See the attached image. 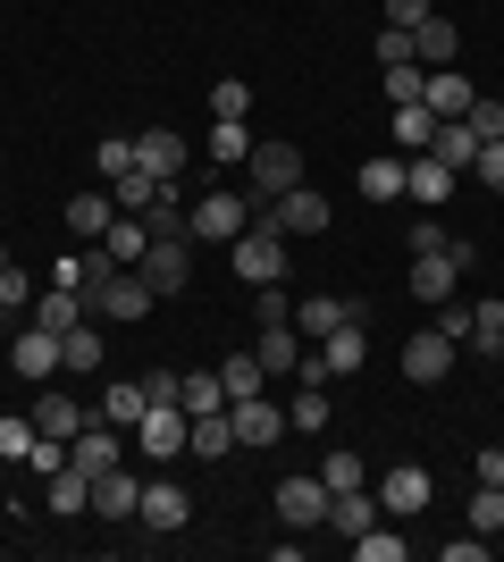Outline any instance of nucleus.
Returning a JSON list of instances; mask_svg holds the SVG:
<instances>
[{
	"label": "nucleus",
	"mask_w": 504,
	"mask_h": 562,
	"mask_svg": "<svg viewBox=\"0 0 504 562\" xmlns=\"http://www.w3.org/2000/svg\"><path fill=\"white\" fill-rule=\"evenodd\" d=\"M160 303V294H152L144 278H135V269H119V260H101L93 278H85V319H101V328H110V319H144V311Z\"/></svg>",
	"instance_id": "f257e3e1"
},
{
	"label": "nucleus",
	"mask_w": 504,
	"mask_h": 562,
	"mask_svg": "<svg viewBox=\"0 0 504 562\" xmlns=\"http://www.w3.org/2000/svg\"><path fill=\"white\" fill-rule=\"evenodd\" d=\"M227 269H236L244 285H278V278H287V235H278L261 211H253V227L227 244Z\"/></svg>",
	"instance_id": "f03ea898"
},
{
	"label": "nucleus",
	"mask_w": 504,
	"mask_h": 562,
	"mask_svg": "<svg viewBox=\"0 0 504 562\" xmlns=\"http://www.w3.org/2000/svg\"><path fill=\"white\" fill-rule=\"evenodd\" d=\"M370 487H379V513L387 520H421V513H429V495H437V479L421 462H395V470H379Z\"/></svg>",
	"instance_id": "7ed1b4c3"
},
{
	"label": "nucleus",
	"mask_w": 504,
	"mask_h": 562,
	"mask_svg": "<svg viewBox=\"0 0 504 562\" xmlns=\"http://www.w3.org/2000/svg\"><path fill=\"white\" fill-rule=\"evenodd\" d=\"M253 211H261V202H244V193H202L186 211V227L202 235V244H236V235L253 227Z\"/></svg>",
	"instance_id": "20e7f679"
},
{
	"label": "nucleus",
	"mask_w": 504,
	"mask_h": 562,
	"mask_svg": "<svg viewBox=\"0 0 504 562\" xmlns=\"http://www.w3.org/2000/svg\"><path fill=\"white\" fill-rule=\"evenodd\" d=\"M471 260H480V252H471L462 235L446 244V252H421V260H412V294H421V303H455V278L471 269Z\"/></svg>",
	"instance_id": "39448f33"
},
{
	"label": "nucleus",
	"mask_w": 504,
	"mask_h": 562,
	"mask_svg": "<svg viewBox=\"0 0 504 562\" xmlns=\"http://www.w3.org/2000/svg\"><path fill=\"white\" fill-rule=\"evenodd\" d=\"M294 186H303V151L294 143H253V202H278Z\"/></svg>",
	"instance_id": "423d86ee"
},
{
	"label": "nucleus",
	"mask_w": 504,
	"mask_h": 562,
	"mask_svg": "<svg viewBox=\"0 0 504 562\" xmlns=\"http://www.w3.org/2000/svg\"><path fill=\"white\" fill-rule=\"evenodd\" d=\"M135 278H144L160 303H168V294H186V278H193V269H186V235H152L144 260H135Z\"/></svg>",
	"instance_id": "0eeeda50"
},
{
	"label": "nucleus",
	"mask_w": 504,
	"mask_h": 562,
	"mask_svg": "<svg viewBox=\"0 0 504 562\" xmlns=\"http://www.w3.org/2000/svg\"><path fill=\"white\" fill-rule=\"evenodd\" d=\"M227 420H236V446H244V453H269L278 437H287V403L244 395V403H227Z\"/></svg>",
	"instance_id": "6e6552de"
},
{
	"label": "nucleus",
	"mask_w": 504,
	"mask_h": 562,
	"mask_svg": "<svg viewBox=\"0 0 504 562\" xmlns=\"http://www.w3.org/2000/svg\"><path fill=\"white\" fill-rule=\"evenodd\" d=\"M269 504H278V520H287V529H320V520H328V479L294 470V479H278V495H269Z\"/></svg>",
	"instance_id": "1a4fd4ad"
},
{
	"label": "nucleus",
	"mask_w": 504,
	"mask_h": 562,
	"mask_svg": "<svg viewBox=\"0 0 504 562\" xmlns=\"http://www.w3.org/2000/svg\"><path fill=\"white\" fill-rule=\"evenodd\" d=\"M261 218L294 244V235H320V227H328V202H320V186H294V193H278V202H261Z\"/></svg>",
	"instance_id": "9d476101"
},
{
	"label": "nucleus",
	"mask_w": 504,
	"mask_h": 562,
	"mask_svg": "<svg viewBox=\"0 0 504 562\" xmlns=\"http://www.w3.org/2000/svg\"><path fill=\"white\" fill-rule=\"evenodd\" d=\"M135 446H144V462H177L186 453V403H152L135 420Z\"/></svg>",
	"instance_id": "9b49d317"
},
{
	"label": "nucleus",
	"mask_w": 504,
	"mask_h": 562,
	"mask_svg": "<svg viewBox=\"0 0 504 562\" xmlns=\"http://www.w3.org/2000/svg\"><path fill=\"white\" fill-rule=\"evenodd\" d=\"M9 370L43 386V378L59 370V328H43V319H25V336H18V345H9Z\"/></svg>",
	"instance_id": "f8f14e48"
},
{
	"label": "nucleus",
	"mask_w": 504,
	"mask_h": 562,
	"mask_svg": "<svg viewBox=\"0 0 504 562\" xmlns=\"http://www.w3.org/2000/svg\"><path fill=\"white\" fill-rule=\"evenodd\" d=\"M446 370H455V336H446V328H421L404 345V378H412V386H437Z\"/></svg>",
	"instance_id": "ddd939ff"
},
{
	"label": "nucleus",
	"mask_w": 504,
	"mask_h": 562,
	"mask_svg": "<svg viewBox=\"0 0 504 562\" xmlns=\"http://www.w3.org/2000/svg\"><path fill=\"white\" fill-rule=\"evenodd\" d=\"M186 487H177V479H144V504H135V520H144V529H160V538H177V529H186Z\"/></svg>",
	"instance_id": "4468645a"
},
{
	"label": "nucleus",
	"mask_w": 504,
	"mask_h": 562,
	"mask_svg": "<svg viewBox=\"0 0 504 562\" xmlns=\"http://www.w3.org/2000/svg\"><path fill=\"white\" fill-rule=\"evenodd\" d=\"M437 126H446V117H429L421 101H395V110H387V151H404V160H412V151H429V143H437Z\"/></svg>",
	"instance_id": "2eb2a0df"
},
{
	"label": "nucleus",
	"mask_w": 504,
	"mask_h": 562,
	"mask_svg": "<svg viewBox=\"0 0 504 562\" xmlns=\"http://www.w3.org/2000/svg\"><path fill=\"white\" fill-rule=\"evenodd\" d=\"M312 361H320V370H328V378H354L361 361H370V336H361V319H345V328H328V336H320V352H312Z\"/></svg>",
	"instance_id": "dca6fc26"
},
{
	"label": "nucleus",
	"mask_w": 504,
	"mask_h": 562,
	"mask_svg": "<svg viewBox=\"0 0 504 562\" xmlns=\"http://www.w3.org/2000/svg\"><path fill=\"white\" fill-rule=\"evenodd\" d=\"M135 504H144V479H135V470H93V513L101 520H135Z\"/></svg>",
	"instance_id": "f3484780"
},
{
	"label": "nucleus",
	"mask_w": 504,
	"mask_h": 562,
	"mask_svg": "<svg viewBox=\"0 0 504 562\" xmlns=\"http://www.w3.org/2000/svg\"><path fill=\"white\" fill-rule=\"evenodd\" d=\"M186 453L193 462H227V453H236V420H227V412H193L186 420Z\"/></svg>",
	"instance_id": "a211bd4d"
},
{
	"label": "nucleus",
	"mask_w": 504,
	"mask_h": 562,
	"mask_svg": "<svg viewBox=\"0 0 504 562\" xmlns=\"http://www.w3.org/2000/svg\"><path fill=\"white\" fill-rule=\"evenodd\" d=\"M119 437H126V428H110V420H85V428L68 437V462H76V470H119Z\"/></svg>",
	"instance_id": "6ab92c4d"
},
{
	"label": "nucleus",
	"mask_w": 504,
	"mask_h": 562,
	"mask_svg": "<svg viewBox=\"0 0 504 562\" xmlns=\"http://www.w3.org/2000/svg\"><path fill=\"white\" fill-rule=\"evenodd\" d=\"M471 101H480V93H471V76H462V68H429V85H421V110H429V117H462Z\"/></svg>",
	"instance_id": "aec40b11"
},
{
	"label": "nucleus",
	"mask_w": 504,
	"mask_h": 562,
	"mask_svg": "<svg viewBox=\"0 0 504 562\" xmlns=\"http://www.w3.org/2000/svg\"><path fill=\"white\" fill-rule=\"evenodd\" d=\"M412 50H421V68H455V50H462L455 18H446V9H429V18L412 25Z\"/></svg>",
	"instance_id": "412c9836"
},
{
	"label": "nucleus",
	"mask_w": 504,
	"mask_h": 562,
	"mask_svg": "<svg viewBox=\"0 0 504 562\" xmlns=\"http://www.w3.org/2000/svg\"><path fill=\"white\" fill-rule=\"evenodd\" d=\"M135 168H152V177H186V135L144 126V135H135Z\"/></svg>",
	"instance_id": "4be33fe9"
},
{
	"label": "nucleus",
	"mask_w": 504,
	"mask_h": 562,
	"mask_svg": "<svg viewBox=\"0 0 504 562\" xmlns=\"http://www.w3.org/2000/svg\"><path fill=\"white\" fill-rule=\"evenodd\" d=\"M43 487H51V513H59V520H68V513H93V470L59 462V470H43Z\"/></svg>",
	"instance_id": "5701e85b"
},
{
	"label": "nucleus",
	"mask_w": 504,
	"mask_h": 562,
	"mask_svg": "<svg viewBox=\"0 0 504 562\" xmlns=\"http://www.w3.org/2000/svg\"><path fill=\"white\" fill-rule=\"evenodd\" d=\"M253 352H261L269 378H294V361H303V328H294V319H278V328L253 336Z\"/></svg>",
	"instance_id": "b1692460"
},
{
	"label": "nucleus",
	"mask_w": 504,
	"mask_h": 562,
	"mask_svg": "<svg viewBox=\"0 0 504 562\" xmlns=\"http://www.w3.org/2000/svg\"><path fill=\"white\" fill-rule=\"evenodd\" d=\"M144 412H152V395H144V378H119V386H110V395L93 403V420L126 428V437H135V420H144Z\"/></svg>",
	"instance_id": "393cba45"
},
{
	"label": "nucleus",
	"mask_w": 504,
	"mask_h": 562,
	"mask_svg": "<svg viewBox=\"0 0 504 562\" xmlns=\"http://www.w3.org/2000/svg\"><path fill=\"white\" fill-rule=\"evenodd\" d=\"M404 193H412V202H446V193H455V168L429 160V151H412V160H404Z\"/></svg>",
	"instance_id": "a878e982"
},
{
	"label": "nucleus",
	"mask_w": 504,
	"mask_h": 562,
	"mask_svg": "<svg viewBox=\"0 0 504 562\" xmlns=\"http://www.w3.org/2000/svg\"><path fill=\"white\" fill-rule=\"evenodd\" d=\"M59 218H68V235H85V244H93V235L119 218V202H110V193H68V202H59Z\"/></svg>",
	"instance_id": "bb28decb"
},
{
	"label": "nucleus",
	"mask_w": 504,
	"mask_h": 562,
	"mask_svg": "<svg viewBox=\"0 0 504 562\" xmlns=\"http://www.w3.org/2000/svg\"><path fill=\"white\" fill-rule=\"evenodd\" d=\"M144 244H152V227H144L135 211H119L110 227H101V252L119 260V269H135V260H144Z\"/></svg>",
	"instance_id": "cd10ccee"
},
{
	"label": "nucleus",
	"mask_w": 504,
	"mask_h": 562,
	"mask_svg": "<svg viewBox=\"0 0 504 562\" xmlns=\"http://www.w3.org/2000/svg\"><path fill=\"white\" fill-rule=\"evenodd\" d=\"M345 319H361V303H345V294H312V303H294V328H303V336H328V328H345Z\"/></svg>",
	"instance_id": "c85d7f7f"
},
{
	"label": "nucleus",
	"mask_w": 504,
	"mask_h": 562,
	"mask_svg": "<svg viewBox=\"0 0 504 562\" xmlns=\"http://www.w3.org/2000/svg\"><path fill=\"white\" fill-rule=\"evenodd\" d=\"M219 386H227V403H244V395H269L261 352H227V361H219Z\"/></svg>",
	"instance_id": "c756f323"
},
{
	"label": "nucleus",
	"mask_w": 504,
	"mask_h": 562,
	"mask_svg": "<svg viewBox=\"0 0 504 562\" xmlns=\"http://www.w3.org/2000/svg\"><path fill=\"white\" fill-rule=\"evenodd\" d=\"M219 168H236V160H253V117H211V143H202Z\"/></svg>",
	"instance_id": "7c9ffc66"
},
{
	"label": "nucleus",
	"mask_w": 504,
	"mask_h": 562,
	"mask_svg": "<svg viewBox=\"0 0 504 562\" xmlns=\"http://www.w3.org/2000/svg\"><path fill=\"white\" fill-rule=\"evenodd\" d=\"M429 160H446L462 177V168L480 160V135H471V117H446V126H437V143H429Z\"/></svg>",
	"instance_id": "2f4dec72"
},
{
	"label": "nucleus",
	"mask_w": 504,
	"mask_h": 562,
	"mask_svg": "<svg viewBox=\"0 0 504 562\" xmlns=\"http://www.w3.org/2000/svg\"><path fill=\"white\" fill-rule=\"evenodd\" d=\"M85 420H93V403H68V395H43V403H34V428H43V437H59V446H68Z\"/></svg>",
	"instance_id": "473e14b6"
},
{
	"label": "nucleus",
	"mask_w": 504,
	"mask_h": 562,
	"mask_svg": "<svg viewBox=\"0 0 504 562\" xmlns=\"http://www.w3.org/2000/svg\"><path fill=\"white\" fill-rule=\"evenodd\" d=\"M34 319H43V328H59V336H68L76 319H85V294H76V285H43V294H34Z\"/></svg>",
	"instance_id": "72a5a7b5"
},
{
	"label": "nucleus",
	"mask_w": 504,
	"mask_h": 562,
	"mask_svg": "<svg viewBox=\"0 0 504 562\" xmlns=\"http://www.w3.org/2000/svg\"><path fill=\"white\" fill-rule=\"evenodd\" d=\"M59 370H101V319H76L59 336Z\"/></svg>",
	"instance_id": "f704fd0d"
},
{
	"label": "nucleus",
	"mask_w": 504,
	"mask_h": 562,
	"mask_svg": "<svg viewBox=\"0 0 504 562\" xmlns=\"http://www.w3.org/2000/svg\"><path fill=\"white\" fill-rule=\"evenodd\" d=\"M361 193H370V202H404V151H387V160H361Z\"/></svg>",
	"instance_id": "c9c22d12"
},
{
	"label": "nucleus",
	"mask_w": 504,
	"mask_h": 562,
	"mask_svg": "<svg viewBox=\"0 0 504 562\" xmlns=\"http://www.w3.org/2000/svg\"><path fill=\"white\" fill-rule=\"evenodd\" d=\"M320 479H328V495H345V487H370V479H379V470L361 462V453H354V446H336V453H328V462H320Z\"/></svg>",
	"instance_id": "e433bc0d"
},
{
	"label": "nucleus",
	"mask_w": 504,
	"mask_h": 562,
	"mask_svg": "<svg viewBox=\"0 0 504 562\" xmlns=\"http://www.w3.org/2000/svg\"><path fill=\"white\" fill-rule=\"evenodd\" d=\"M160 193H168V177H152V168H126V177H119V211H135V218H144L152 202H160Z\"/></svg>",
	"instance_id": "4c0bfd02"
},
{
	"label": "nucleus",
	"mask_w": 504,
	"mask_h": 562,
	"mask_svg": "<svg viewBox=\"0 0 504 562\" xmlns=\"http://www.w3.org/2000/svg\"><path fill=\"white\" fill-rule=\"evenodd\" d=\"M328 412H336V403H328V386H303V395L287 403V428H303V437H320V428H328Z\"/></svg>",
	"instance_id": "58836bf2"
},
{
	"label": "nucleus",
	"mask_w": 504,
	"mask_h": 562,
	"mask_svg": "<svg viewBox=\"0 0 504 562\" xmlns=\"http://www.w3.org/2000/svg\"><path fill=\"white\" fill-rule=\"evenodd\" d=\"M177 403H186V420H193V412H227V386H219V370H186V395H177Z\"/></svg>",
	"instance_id": "ea45409f"
},
{
	"label": "nucleus",
	"mask_w": 504,
	"mask_h": 562,
	"mask_svg": "<svg viewBox=\"0 0 504 562\" xmlns=\"http://www.w3.org/2000/svg\"><path fill=\"white\" fill-rule=\"evenodd\" d=\"M34 437H43V428H34V412H9V420H0V462H25V453H34Z\"/></svg>",
	"instance_id": "a19ab883"
},
{
	"label": "nucleus",
	"mask_w": 504,
	"mask_h": 562,
	"mask_svg": "<svg viewBox=\"0 0 504 562\" xmlns=\"http://www.w3.org/2000/svg\"><path fill=\"white\" fill-rule=\"evenodd\" d=\"M211 117H253V85H244V76H219L211 85Z\"/></svg>",
	"instance_id": "79ce46f5"
},
{
	"label": "nucleus",
	"mask_w": 504,
	"mask_h": 562,
	"mask_svg": "<svg viewBox=\"0 0 504 562\" xmlns=\"http://www.w3.org/2000/svg\"><path fill=\"white\" fill-rule=\"evenodd\" d=\"M471 529H480V538H504V487H480V495H471Z\"/></svg>",
	"instance_id": "37998d69"
},
{
	"label": "nucleus",
	"mask_w": 504,
	"mask_h": 562,
	"mask_svg": "<svg viewBox=\"0 0 504 562\" xmlns=\"http://www.w3.org/2000/svg\"><path fill=\"white\" fill-rule=\"evenodd\" d=\"M379 68H421V50H412V25H387V34H379Z\"/></svg>",
	"instance_id": "c03bdc74"
},
{
	"label": "nucleus",
	"mask_w": 504,
	"mask_h": 562,
	"mask_svg": "<svg viewBox=\"0 0 504 562\" xmlns=\"http://www.w3.org/2000/svg\"><path fill=\"white\" fill-rule=\"evenodd\" d=\"M93 160H101V177L119 186L126 168H135V135H101V151H93Z\"/></svg>",
	"instance_id": "a18cd8bd"
},
{
	"label": "nucleus",
	"mask_w": 504,
	"mask_h": 562,
	"mask_svg": "<svg viewBox=\"0 0 504 562\" xmlns=\"http://www.w3.org/2000/svg\"><path fill=\"white\" fill-rule=\"evenodd\" d=\"M471 177H480L488 193H504V135H488V143H480V160H471Z\"/></svg>",
	"instance_id": "49530a36"
},
{
	"label": "nucleus",
	"mask_w": 504,
	"mask_h": 562,
	"mask_svg": "<svg viewBox=\"0 0 504 562\" xmlns=\"http://www.w3.org/2000/svg\"><path fill=\"white\" fill-rule=\"evenodd\" d=\"M446 244H455V235L437 227V218H412V235H404V252L421 260V252H446Z\"/></svg>",
	"instance_id": "de8ad7c7"
},
{
	"label": "nucleus",
	"mask_w": 504,
	"mask_h": 562,
	"mask_svg": "<svg viewBox=\"0 0 504 562\" xmlns=\"http://www.w3.org/2000/svg\"><path fill=\"white\" fill-rule=\"evenodd\" d=\"M253 319H261V328H278V319H294V303L278 294V285H253Z\"/></svg>",
	"instance_id": "09e8293b"
},
{
	"label": "nucleus",
	"mask_w": 504,
	"mask_h": 562,
	"mask_svg": "<svg viewBox=\"0 0 504 562\" xmlns=\"http://www.w3.org/2000/svg\"><path fill=\"white\" fill-rule=\"evenodd\" d=\"M421 85H429V68H387V110H395V101H421Z\"/></svg>",
	"instance_id": "8fccbe9b"
},
{
	"label": "nucleus",
	"mask_w": 504,
	"mask_h": 562,
	"mask_svg": "<svg viewBox=\"0 0 504 562\" xmlns=\"http://www.w3.org/2000/svg\"><path fill=\"white\" fill-rule=\"evenodd\" d=\"M0 311H34V278L25 269H0Z\"/></svg>",
	"instance_id": "3c124183"
},
{
	"label": "nucleus",
	"mask_w": 504,
	"mask_h": 562,
	"mask_svg": "<svg viewBox=\"0 0 504 562\" xmlns=\"http://www.w3.org/2000/svg\"><path fill=\"white\" fill-rule=\"evenodd\" d=\"M144 395L152 403H177V395H186V370H144Z\"/></svg>",
	"instance_id": "603ef678"
},
{
	"label": "nucleus",
	"mask_w": 504,
	"mask_h": 562,
	"mask_svg": "<svg viewBox=\"0 0 504 562\" xmlns=\"http://www.w3.org/2000/svg\"><path fill=\"white\" fill-rule=\"evenodd\" d=\"M462 117H471V135H504V101H471V110H462Z\"/></svg>",
	"instance_id": "864d4df0"
},
{
	"label": "nucleus",
	"mask_w": 504,
	"mask_h": 562,
	"mask_svg": "<svg viewBox=\"0 0 504 562\" xmlns=\"http://www.w3.org/2000/svg\"><path fill=\"white\" fill-rule=\"evenodd\" d=\"M471 479H480V487H504V446H480V453H471Z\"/></svg>",
	"instance_id": "5fc2aeb1"
},
{
	"label": "nucleus",
	"mask_w": 504,
	"mask_h": 562,
	"mask_svg": "<svg viewBox=\"0 0 504 562\" xmlns=\"http://www.w3.org/2000/svg\"><path fill=\"white\" fill-rule=\"evenodd\" d=\"M437 554H446V562H488V538H480V529H471V538H446V546H437Z\"/></svg>",
	"instance_id": "6e6d98bb"
},
{
	"label": "nucleus",
	"mask_w": 504,
	"mask_h": 562,
	"mask_svg": "<svg viewBox=\"0 0 504 562\" xmlns=\"http://www.w3.org/2000/svg\"><path fill=\"white\" fill-rule=\"evenodd\" d=\"M429 9H437V0H387V25H421Z\"/></svg>",
	"instance_id": "4d7b16f0"
},
{
	"label": "nucleus",
	"mask_w": 504,
	"mask_h": 562,
	"mask_svg": "<svg viewBox=\"0 0 504 562\" xmlns=\"http://www.w3.org/2000/svg\"><path fill=\"white\" fill-rule=\"evenodd\" d=\"M0 269H9V244H0Z\"/></svg>",
	"instance_id": "13d9d810"
},
{
	"label": "nucleus",
	"mask_w": 504,
	"mask_h": 562,
	"mask_svg": "<svg viewBox=\"0 0 504 562\" xmlns=\"http://www.w3.org/2000/svg\"><path fill=\"white\" fill-rule=\"evenodd\" d=\"M496 352H504V328H496Z\"/></svg>",
	"instance_id": "bf43d9fd"
}]
</instances>
